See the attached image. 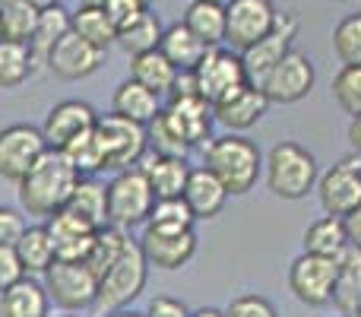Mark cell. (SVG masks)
Returning a JSON list of instances; mask_svg holds the SVG:
<instances>
[{"label":"cell","mask_w":361,"mask_h":317,"mask_svg":"<svg viewBox=\"0 0 361 317\" xmlns=\"http://www.w3.org/2000/svg\"><path fill=\"white\" fill-rule=\"evenodd\" d=\"M82 174L76 172V165L63 150L44 152L35 165L29 168L23 181H19V203L29 216H54L57 210H63L73 193V187L80 184Z\"/></svg>","instance_id":"1"},{"label":"cell","mask_w":361,"mask_h":317,"mask_svg":"<svg viewBox=\"0 0 361 317\" xmlns=\"http://www.w3.org/2000/svg\"><path fill=\"white\" fill-rule=\"evenodd\" d=\"M260 165L263 159L257 143L235 131L206 143V168L222 181L231 197H241V193L254 191L257 178H260Z\"/></svg>","instance_id":"2"},{"label":"cell","mask_w":361,"mask_h":317,"mask_svg":"<svg viewBox=\"0 0 361 317\" xmlns=\"http://www.w3.org/2000/svg\"><path fill=\"white\" fill-rule=\"evenodd\" d=\"M317 181V162L305 146L282 140L267 156V187L282 200H301Z\"/></svg>","instance_id":"3"},{"label":"cell","mask_w":361,"mask_h":317,"mask_svg":"<svg viewBox=\"0 0 361 317\" xmlns=\"http://www.w3.org/2000/svg\"><path fill=\"white\" fill-rule=\"evenodd\" d=\"M146 273H149V261L143 257L140 244L127 241L124 254L99 276V292H95L92 305L99 311H118V308L130 305L146 289Z\"/></svg>","instance_id":"4"},{"label":"cell","mask_w":361,"mask_h":317,"mask_svg":"<svg viewBox=\"0 0 361 317\" xmlns=\"http://www.w3.org/2000/svg\"><path fill=\"white\" fill-rule=\"evenodd\" d=\"M156 193L146 181L143 168H124L108 184V222L111 225H140L149 219Z\"/></svg>","instance_id":"5"},{"label":"cell","mask_w":361,"mask_h":317,"mask_svg":"<svg viewBox=\"0 0 361 317\" xmlns=\"http://www.w3.org/2000/svg\"><path fill=\"white\" fill-rule=\"evenodd\" d=\"M190 76H193V86H197V95H200V99H206L209 105L228 99L235 89H241L244 83H247L241 54L222 48V44L206 48L203 61L190 70Z\"/></svg>","instance_id":"6"},{"label":"cell","mask_w":361,"mask_h":317,"mask_svg":"<svg viewBox=\"0 0 361 317\" xmlns=\"http://www.w3.org/2000/svg\"><path fill=\"white\" fill-rule=\"evenodd\" d=\"M95 133H99L102 152H105V168H111V172L133 168L146 152V143H149V133L143 124L121 118L114 112L95 121Z\"/></svg>","instance_id":"7"},{"label":"cell","mask_w":361,"mask_h":317,"mask_svg":"<svg viewBox=\"0 0 361 317\" xmlns=\"http://www.w3.org/2000/svg\"><path fill=\"white\" fill-rule=\"evenodd\" d=\"M295 35H298V16H295V13H276L273 29H269L260 42H254L250 48L241 51V64H244V73H247V83L260 86L263 76L292 51Z\"/></svg>","instance_id":"8"},{"label":"cell","mask_w":361,"mask_h":317,"mask_svg":"<svg viewBox=\"0 0 361 317\" xmlns=\"http://www.w3.org/2000/svg\"><path fill=\"white\" fill-rule=\"evenodd\" d=\"M44 289L48 295L67 311H80L95 301L99 292V276L82 261H57L44 270Z\"/></svg>","instance_id":"9"},{"label":"cell","mask_w":361,"mask_h":317,"mask_svg":"<svg viewBox=\"0 0 361 317\" xmlns=\"http://www.w3.org/2000/svg\"><path fill=\"white\" fill-rule=\"evenodd\" d=\"M333 286H336V257H320L305 251L288 267V289L307 308H320L333 301Z\"/></svg>","instance_id":"10"},{"label":"cell","mask_w":361,"mask_h":317,"mask_svg":"<svg viewBox=\"0 0 361 317\" xmlns=\"http://www.w3.org/2000/svg\"><path fill=\"white\" fill-rule=\"evenodd\" d=\"M48 152L44 133L32 124H13L0 131V178L23 181L29 168Z\"/></svg>","instance_id":"11"},{"label":"cell","mask_w":361,"mask_h":317,"mask_svg":"<svg viewBox=\"0 0 361 317\" xmlns=\"http://www.w3.org/2000/svg\"><path fill=\"white\" fill-rule=\"evenodd\" d=\"M276 23L273 0H228L225 4V42L241 54L260 42Z\"/></svg>","instance_id":"12"},{"label":"cell","mask_w":361,"mask_h":317,"mask_svg":"<svg viewBox=\"0 0 361 317\" xmlns=\"http://www.w3.org/2000/svg\"><path fill=\"white\" fill-rule=\"evenodd\" d=\"M260 89L267 92L269 102L279 105H295L314 89V64L301 51H288L267 76H263Z\"/></svg>","instance_id":"13"},{"label":"cell","mask_w":361,"mask_h":317,"mask_svg":"<svg viewBox=\"0 0 361 317\" xmlns=\"http://www.w3.org/2000/svg\"><path fill=\"white\" fill-rule=\"evenodd\" d=\"M162 118L187 146H206L212 131V105L200 99L197 92H171L169 108H162Z\"/></svg>","instance_id":"14"},{"label":"cell","mask_w":361,"mask_h":317,"mask_svg":"<svg viewBox=\"0 0 361 317\" xmlns=\"http://www.w3.org/2000/svg\"><path fill=\"white\" fill-rule=\"evenodd\" d=\"M320 203L330 216H349L361 206V159H343L320 178Z\"/></svg>","instance_id":"15"},{"label":"cell","mask_w":361,"mask_h":317,"mask_svg":"<svg viewBox=\"0 0 361 317\" xmlns=\"http://www.w3.org/2000/svg\"><path fill=\"white\" fill-rule=\"evenodd\" d=\"M102 57H105V51H99L95 44H89L86 38H80L70 29L57 38V44L51 48L44 67H48L57 80H82V76L95 73V70L102 67Z\"/></svg>","instance_id":"16"},{"label":"cell","mask_w":361,"mask_h":317,"mask_svg":"<svg viewBox=\"0 0 361 317\" xmlns=\"http://www.w3.org/2000/svg\"><path fill=\"white\" fill-rule=\"evenodd\" d=\"M48 235L54 244V257L57 261H86L89 248L95 241V225L89 219H82L80 213H73L70 206L57 210L54 216H48Z\"/></svg>","instance_id":"17"},{"label":"cell","mask_w":361,"mask_h":317,"mask_svg":"<svg viewBox=\"0 0 361 317\" xmlns=\"http://www.w3.org/2000/svg\"><path fill=\"white\" fill-rule=\"evenodd\" d=\"M140 251H143V257L149 261V267L180 270L197 254V235H193V229H184V232L146 229L143 238H140Z\"/></svg>","instance_id":"18"},{"label":"cell","mask_w":361,"mask_h":317,"mask_svg":"<svg viewBox=\"0 0 361 317\" xmlns=\"http://www.w3.org/2000/svg\"><path fill=\"white\" fill-rule=\"evenodd\" d=\"M95 121H99V114L92 112V105H86V102H61V105H54L48 112V118H44V143L51 146V150H67L70 143H73L80 133L92 131Z\"/></svg>","instance_id":"19"},{"label":"cell","mask_w":361,"mask_h":317,"mask_svg":"<svg viewBox=\"0 0 361 317\" xmlns=\"http://www.w3.org/2000/svg\"><path fill=\"white\" fill-rule=\"evenodd\" d=\"M267 108H269L267 92L260 86H254V83H244L228 99L212 105V118L222 127H228V131H247V127H254L267 114Z\"/></svg>","instance_id":"20"},{"label":"cell","mask_w":361,"mask_h":317,"mask_svg":"<svg viewBox=\"0 0 361 317\" xmlns=\"http://www.w3.org/2000/svg\"><path fill=\"white\" fill-rule=\"evenodd\" d=\"M180 197L187 200V206L193 210L197 219H212L222 213L225 200H228V191L225 184L209 172V168H190V178H187V187Z\"/></svg>","instance_id":"21"},{"label":"cell","mask_w":361,"mask_h":317,"mask_svg":"<svg viewBox=\"0 0 361 317\" xmlns=\"http://www.w3.org/2000/svg\"><path fill=\"white\" fill-rule=\"evenodd\" d=\"M48 289L32 276H19L0 292V317H48Z\"/></svg>","instance_id":"22"},{"label":"cell","mask_w":361,"mask_h":317,"mask_svg":"<svg viewBox=\"0 0 361 317\" xmlns=\"http://www.w3.org/2000/svg\"><path fill=\"white\" fill-rule=\"evenodd\" d=\"M361 299V248L345 244L336 257V286H333V305L343 317H352Z\"/></svg>","instance_id":"23"},{"label":"cell","mask_w":361,"mask_h":317,"mask_svg":"<svg viewBox=\"0 0 361 317\" xmlns=\"http://www.w3.org/2000/svg\"><path fill=\"white\" fill-rule=\"evenodd\" d=\"M140 168H143L156 200L180 197L187 187V178H190V165H187V159H180V156H162V152H156V156Z\"/></svg>","instance_id":"24"},{"label":"cell","mask_w":361,"mask_h":317,"mask_svg":"<svg viewBox=\"0 0 361 317\" xmlns=\"http://www.w3.org/2000/svg\"><path fill=\"white\" fill-rule=\"evenodd\" d=\"M111 108H114V114L130 118V121H137V124H143V127L152 124V121H156V114L162 112V105H159V92L146 89L143 83H137L133 76L118 86Z\"/></svg>","instance_id":"25"},{"label":"cell","mask_w":361,"mask_h":317,"mask_svg":"<svg viewBox=\"0 0 361 317\" xmlns=\"http://www.w3.org/2000/svg\"><path fill=\"white\" fill-rule=\"evenodd\" d=\"M159 51L175 64L178 73H190L206 54V44L187 29L184 23H175L162 32V42H159Z\"/></svg>","instance_id":"26"},{"label":"cell","mask_w":361,"mask_h":317,"mask_svg":"<svg viewBox=\"0 0 361 317\" xmlns=\"http://www.w3.org/2000/svg\"><path fill=\"white\" fill-rule=\"evenodd\" d=\"M184 25L206 48H216V44L225 42V4H216V0H193L184 10Z\"/></svg>","instance_id":"27"},{"label":"cell","mask_w":361,"mask_h":317,"mask_svg":"<svg viewBox=\"0 0 361 317\" xmlns=\"http://www.w3.org/2000/svg\"><path fill=\"white\" fill-rule=\"evenodd\" d=\"M70 32V13L63 10L61 4L48 6V10L38 13V25H35V35L29 42V54H32V67H44L48 64L51 48L57 44V38Z\"/></svg>","instance_id":"28"},{"label":"cell","mask_w":361,"mask_h":317,"mask_svg":"<svg viewBox=\"0 0 361 317\" xmlns=\"http://www.w3.org/2000/svg\"><path fill=\"white\" fill-rule=\"evenodd\" d=\"M130 76L137 83H143L146 89H152V92H171L178 83V70L175 64L169 61V57L162 54V51H146V54H137L130 57Z\"/></svg>","instance_id":"29"},{"label":"cell","mask_w":361,"mask_h":317,"mask_svg":"<svg viewBox=\"0 0 361 317\" xmlns=\"http://www.w3.org/2000/svg\"><path fill=\"white\" fill-rule=\"evenodd\" d=\"M16 257L23 263L25 276H38L54 263V244H51V235L44 225H32V229H23V235L16 238Z\"/></svg>","instance_id":"30"},{"label":"cell","mask_w":361,"mask_h":317,"mask_svg":"<svg viewBox=\"0 0 361 317\" xmlns=\"http://www.w3.org/2000/svg\"><path fill=\"white\" fill-rule=\"evenodd\" d=\"M70 29L80 38H86L89 44H95L99 51H108L114 42H118V29L111 25L108 13L102 6H82L70 13Z\"/></svg>","instance_id":"31"},{"label":"cell","mask_w":361,"mask_h":317,"mask_svg":"<svg viewBox=\"0 0 361 317\" xmlns=\"http://www.w3.org/2000/svg\"><path fill=\"white\" fill-rule=\"evenodd\" d=\"M349 244V232H345V219L343 216H330L317 219L314 225H307L305 232V251L307 254H320V257H339V251Z\"/></svg>","instance_id":"32"},{"label":"cell","mask_w":361,"mask_h":317,"mask_svg":"<svg viewBox=\"0 0 361 317\" xmlns=\"http://www.w3.org/2000/svg\"><path fill=\"white\" fill-rule=\"evenodd\" d=\"M67 206L73 213H80L82 219H89L95 229L108 225V187L99 184V181L80 178V184H76L73 193H70Z\"/></svg>","instance_id":"33"},{"label":"cell","mask_w":361,"mask_h":317,"mask_svg":"<svg viewBox=\"0 0 361 317\" xmlns=\"http://www.w3.org/2000/svg\"><path fill=\"white\" fill-rule=\"evenodd\" d=\"M162 23H159L156 13H149V6H146L143 13H140V19H133L127 29L118 32V44L127 51L130 57L137 54H146V51H156L159 42H162Z\"/></svg>","instance_id":"34"},{"label":"cell","mask_w":361,"mask_h":317,"mask_svg":"<svg viewBox=\"0 0 361 317\" xmlns=\"http://www.w3.org/2000/svg\"><path fill=\"white\" fill-rule=\"evenodd\" d=\"M127 241H130V238L121 232V225H111V222L102 225V229L95 232V241H92V248H89V254H86L82 263H86L95 276H102L121 254H124Z\"/></svg>","instance_id":"35"},{"label":"cell","mask_w":361,"mask_h":317,"mask_svg":"<svg viewBox=\"0 0 361 317\" xmlns=\"http://www.w3.org/2000/svg\"><path fill=\"white\" fill-rule=\"evenodd\" d=\"M32 54L29 44L0 38V89H16L29 80L32 73Z\"/></svg>","instance_id":"36"},{"label":"cell","mask_w":361,"mask_h":317,"mask_svg":"<svg viewBox=\"0 0 361 317\" xmlns=\"http://www.w3.org/2000/svg\"><path fill=\"white\" fill-rule=\"evenodd\" d=\"M38 6L25 4V0H13L6 10H0V38H10V42H23L29 44L35 35L38 25Z\"/></svg>","instance_id":"37"},{"label":"cell","mask_w":361,"mask_h":317,"mask_svg":"<svg viewBox=\"0 0 361 317\" xmlns=\"http://www.w3.org/2000/svg\"><path fill=\"white\" fill-rule=\"evenodd\" d=\"M197 216L193 210L187 206L184 197H165V200H156L152 203V213L146 219V229H159V232H184V229H193Z\"/></svg>","instance_id":"38"},{"label":"cell","mask_w":361,"mask_h":317,"mask_svg":"<svg viewBox=\"0 0 361 317\" xmlns=\"http://www.w3.org/2000/svg\"><path fill=\"white\" fill-rule=\"evenodd\" d=\"M63 152L70 156V162L76 165V172H80L82 178H89V174H95V172L105 168V152H102V143H99L95 127L92 131H86V133H80V137H76Z\"/></svg>","instance_id":"39"},{"label":"cell","mask_w":361,"mask_h":317,"mask_svg":"<svg viewBox=\"0 0 361 317\" xmlns=\"http://www.w3.org/2000/svg\"><path fill=\"white\" fill-rule=\"evenodd\" d=\"M333 99L345 114H361V64H343L333 76Z\"/></svg>","instance_id":"40"},{"label":"cell","mask_w":361,"mask_h":317,"mask_svg":"<svg viewBox=\"0 0 361 317\" xmlns=\"http://www.w3.org/2000/svg\"><path fill=\"white\" fill-rule=\"evenodd\" d=\"M333 51L343 64H361V13L339 19L333 29Z\"/></svg>","instance_id":"41"},{"label":"cell","mask_w":361,"mask_h":317,"mask_svg":"<svg viewBox=\"0 0 361 317\" xmlns=\"http://www.w3.org/2000/svg\"><path fill=\"white\" fill-rule=\"evenodd\" d=\"M146 133H149L152 150L162 152V156H180V159H187V152H190V146H187L184 140H180L178 133L171 131L169 124H165L162 112L156 114V121H152V124H146Z\"/></svg>","instance_id":"42"},{"label":"cell","mask_w":361,"mask_h":317,"mask_svg":"<svg viewBox=\"0 0 361 317\" xmlns=\"http://www.w3.org/2000/svg\"><path fill=\"white\" fill-rule=\"evenodd\" d=\"M225 317H279V311L273 308V301H267L263 295H238L228 308Z\"/></svg>","instance_id":"43"},{"label":"cell","mask_w":361,"mask_h":317,"mask_svg":"<svg viewBox=\"0 0 361 317\" xmlns=\"http://www.w3.org/2000/svg\"><path fill=\"white\" fill-rule=\"evenodd\" d=\"M102 10L108 13L111 25L121 32V29H127V25H130L133 19H140V13H143L146 6L140 4V0H108V4L102 6Z\"/></svg>","instance_id":"44"},{"label":"cell","mask_w":361,"mask_h":317,"mask_svg":"<svg viewBox=\"0 0 361 317\" xmlns=\"http://www.w3.org/2000/svg\"><path fill=\"white\" fill-rule=\"evenodd\" d=\"M19 276H25V273L16 257V248H13V244H0V292H4L6 286H13Z\"/></svg>","instance_id":"45"},{"label":"cell","mask_w":361,"mask_h":317,"mask_svg":"<svg viewBox=\"0 0 361 317\" xmlns=\"http://www.w3.org/2000/svg\"><path fill=\"white\" fill-rule=\"evenodd\" d=\"M146 317H190V311H187L184 301L169 299V295H156L149 301V308H146Z\"/></svg>","instance_id":"46"},{"label":"cell","mask_w":361,"mask_h":317,"mask_svg":"<svg viewBox=\"0 0 361 317\" xmlns=\"http://www.w3.org/2000/svg\"><path fill=\"white\" fill-rule=\"evenodd\" d=\"M25 222L19 213L6 210V206H0V244H16V238L23 235Z\"/></svg>","instance_id":"47"},{"label":"cell","mask_w":361,"mask_h":317,"mask_svg":"<svg viewBox=\"0 0 361 317\" xmlns=\"http://www.w3.org/2000/svg\"><path fill=\"white\" fill-rule=\"evenodd\" d=\"M345 232H349V241L355 244V248H361V206L345 216Z\"/></svg>","instance_id":"48"},{"label":"cell","mask_w":361,"mask_h":317,"mask_svg":"<svg viewBox=\"0 0 361 317\" xmlns=\"http://www.w3.org/2000/svg\"><path fill=\"white\" fill-rule=\"evenodd\" d=\"M345 137H349L352 150H355L358 156H361V114H355V118L349 121V133H345Z\"/></svg>","instance_id":"49"},{"label":"cell","mask_w":361,"mask_h":317,"mask_svg":"<svg viewBox=\"0 0 361 317\" xmlns=\"http://www.w3.org/2000/svg\"><path fill=\"white\" fill-rule=\"evenodd\" d=\"M190 317H225V311H216V308H200V311H193Z\"/></svg>","instance_id":"50"},{"label":"cell","mask_w":361,"mask_h":317,"mask_svg":"<svg viewBox=\"0 0 361 317\" xmlns=\"http://www.w3.org/2000/svg\"><path fill=\"white\" fill-rule=\"evenodd\" d=\"M25 4L38 6V10H48V6H57V4H61V0H25Z\"/></svg>","instance_id":"51"},{"label":"cell","mask_w":361,"mask_h":317,"mask_svg":"<svg viewBox=\"0 0 361 317\" xmlns=\"http://www.w3.org/2000/svg\"><path fill=\"white\" fill-rule=\"evenodd\" d=\"M80 4H82V6H105L108 0H80Z\"/></svg>","instance_id":"52"},{"label":"cell","mask_w":361,"mask_h":317,"mask_svg":"<svg viewBox=\"0 0 361 317\" xmlns=\"http://www.w3.org/2000/svg\"><path fill=\"white\" fill-rule=\"evenodd\" d=\"M111 317H146V314H133V311H114Z\"/></svg>","instance_id":"53"},{"label":"cell","mask_w":361,"mask_h":317,"mask_svg":"<svg viewBox=\"0 0 361 317\" xmlns=\"http://www.w3.org/2000/svg\"><path fill=\"white\" fill-rule=\"evenodd\" d=\"M352 317H361V299H358V305H355V311H352Z\"/></svg>","instance_id":"54"},{"label":"cell","mask_w":361,"mask_h":317,"mask_svg":"<svg viewBox=\"0 0 361 317\" xmlns=\"http://www.w3.org/2000/svg\"><path fill=\"white\" fill-rule=\"evenodd\" d=\"M13 4V0H0V10H6V6H10Z\"/></svg>","instance_id":"55"},{"label":"cell","mask_w":361,"mask_h":317,"mask_svg":"<svg viewBox=\"0 0 361 317\" xmlns=\"http://www.w3.org/2000/svg\"><path fill=\"white\" fill-rule=\"evenodd\" d=\"M140 4H143V6H149V4H152V0H140Z\"/></svg>","instance_id":"56"},{"label":"cell","mask_w":361,"mask_h":317,"mask_svg":"<svg viewBox=\"0 0 361 317\" xmlns=\"http://www.w3.org/2000/svg\"><path fill=\"white\" fill-rule=\"evenodd\" d=\"M216 4H228V0H216Z\"/></svg>","instance_id":"57"},{"label":"cell","mask_w":361,"mask_h":317,"mask_svg":"<svg viewBox=\"0 0 361 317\" xmlns=\"http://www.w3.org/2000/svg\"><path fill=\"white\" fill-rule=\"evenodd\" d=\"M63 317H73V314H63Z\"/></svg>","instance_id":"58"}]
</instances>
